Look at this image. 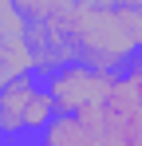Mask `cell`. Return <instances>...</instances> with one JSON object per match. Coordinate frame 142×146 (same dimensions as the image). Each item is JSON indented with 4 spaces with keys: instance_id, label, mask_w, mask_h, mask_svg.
<instances>
[{
    "instance_id": "6da1fadb",
    "label": "cell",
    "mask_w": 142,
    "mask_h": 146,
    "mask_svg": "<svg viewBox=\"0 0 142 146\" xmlns=\"http://www.w3.org/2000/svg\"><path fill=\"white\" fill-rule=\"evenodd\" d=\"M55 119V103L47 95L44 75H24L0 91V138L12 142H36Z\"/></svg>"
},
{
    "instance_id": "7a4b0ae2",
    "label": "cell",
    "mask_w": 142,
    "mask_h": 146,
    "mask_svg": "<svg viewBox=\"0 0 142 146\" xmlns=\"http://www.w3.org/2000/svg\"><path fill=\"white\" fill-rule=\"evenodd\" d=\"M103 146H142V59L115 71L99 111Z\"/></svg>"
},
{
    "instance_id": "3957f363",
    "label": "cell",
    "mask_w": 142,
    "mask_h": 146,
    "mask_svg": "<svg viewBox=\"0 0 142 146\" xmlns=\"http://www.w3.org/2000/svg\"><path fill=\"white\" fill-rule=\"evenodd\" d=\"M111 71H99L91 63H67L59 71H51L44 79L47 95L55 103V115H79V119L99 122V111H103V99L111 91Z\"/></svg>"
},
{
    "instance_id": "277c9868",
    "label": "cell",
    "mask_w": 142,
    "mask_h": 146,
    "mask_svg": "<svg viewBox=\"0 0 142 146\" xmlns=\"http://www.w3.org/2000/svg\"><path fill=\"white\" fill-rule=\"evenodd\" d=\"M36 71L32 32H0V91Z\"/></svg>"
},
{
    "instance_id": "5b68a950",
    "label": "cell",
    "mask_w": 142,
    "mask_h": 146,
    "mask_svg": "<svg viewBox=\"0 0 142 146\" xmlns=\"http://www.w3.org/2000/svg\"><path fill=\"white\" fill-rule=\"evenodd\" d=\"M36 142L40 146H103V134H99V122H91V119L55 115Z\"/></svg>"
},
{
    "instance_id": "8992f818",
    "label": "cell",
    "mask_w": 142,
    "mask_h": 146,
    "mask_svg": "<svg viewBox=\"0 0 142 146\" xmlns=\"http://www.w3.org/2000/svg\"><path fill=\"white\" fill-rule=\"evenodd\" d=\"M12 146H40V142H12Z\"/></svg>"
},
{
    "instance_id": "52a82bcc",
    "label": "cell",
    "mask_w": 142,
    "mask_h": 146,
    "mask_svg": "<svg viewBox=\"0 0 142 146\" xmlns=\"http://www.w3.org/2000/svg\"><path fill=\"white\" fill-rule=\"evenodd\" d=\"M0 146H8V142H4V138H0Z\"/></svg>"
}]
</instances>
